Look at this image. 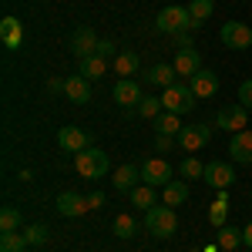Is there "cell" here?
Listing matches in <instances>:
<instances>
[{"label": "cell", "mask_w": 252, "mask_h": 252, "mask_svg": "<svg viewBox=\"0 0 252 252\" xmlns=\"http://www.w3.org/2000/svg\"><path fill=\"white\" fill-rule=\"evenodd\" d=\"M108 168H111V158L101 148H84V152L74 155V172L88 182H97L101 175H108Z\"/></svg>", "instance_id": "obj_1"}, {"label": "cell", "mask_w": 252, "mask_h": 252, "mask_svg": "<svg viewBox=\"0 0 252 252\" xmlns=\"http://www.w3.org/2000/svg\"><path fill=\"white\" fill-rule=\"evenodd\" d=\"M145 229L155 235V239H172L178 232V215H175L172 205H155V209H148L145 212Z\"/></svg>", "instance_id": "obj_2"}, {"label": "cell", "mask_w": 252, "mask_h": 252, "mask_svg": "<svg viewBox=\"0 0 252 252\" xmlns=\"http://www.w3.org/2000/svg\"><path fill=\"white\" fill-rule=\"evenodd\" d=\"M195 91L192 84H185V81H175L172 88H165L161 91V104H165V111H172V115H189L195 108Z\"/></svg>", "instance_id": "obj_3"}, {"label": "cell", "mask_w": 252, "mask_h": 252, "mask_svg": "<svg viewBox=\"0 0 252 252\" xmlns=\"http://www.w3.org/2000/svg\"><path fill=\"white\" fill-rule=\"evenodd\" d=\"M155 31L158 34H185V31H192L189 7H165L155 17Z\"/></svg>", "instance_id": "obj_4"}, {"label": "cell", "mask_w": 252, "mask_h": 252, "mask_svg": "<svg viewBox=\"0 0 252 252\" xmlns=\"http://www.w3.org/2000/svg\"><path fill=\"white\" fill-rule=\"evenodd\" d=\"M219 37H222V44H225L229 51H249L252 47V31H249V24H242V20L222 24Z\"/></svg>", "instance_id": "obj_5"}, {"label": "cell", "mask_w": 252, "mask_h": 252, "mask_svg": "<svg viewBox=\"0 0 252 252\" xmlns=\"http://www.w3.org/2000/svg\"><path fill=\"white\" fill-rule=\"evenodd\" d=\"M246 125H249V108H242V104H229V108H219V115H215V128H225V131H246Z\"/></svg>", "instance_id": "obj_6"}, {"label": "cell", "mask_w": 252, "mask_h": 252, "mask_svg": "<svg viewBox=\"0 0 252 252\" xmlns=\"http://www.w3.org/2000/svg\"><path fill=\"white\" fill-rule=\"evenodd\" d=\"M141 182H145V185H155V189H165V185L172 182V165H168L165 158H148V161L141 165Z\"/></svg>", "instance_id": "obj_7"}, {"label": "cell", "mask_w": 252, "mask_h": 252, "mask_svg": "<svg viewBox=\"0 0 252 252\" xmlns=\"http://www.w3.org/2000/svg\"><path fill=\"white\" fill-rule=\"evenodd\" d=\"M209 138H212V128L209 125H189V128L178 131V145L185 152H202L209 145Z\"/></svg>", "instance_id": "obj_8"}, {"label": "cell", "mask_w": 252, "mask_h": 252, "mask_svg": "<svg viewBox=\"0 0 252 252\" xmlns=\"http://www.w3.org/2000/svg\"><path fill=\"white\" fill-rule=\"evenodd\" d=\"M97 34L91 31V27H78L74 31V37H71V54L78 61H84V58H91V54H97Z\"/></svg>", "instance_id": "obj_9"}, {"label": "cell", "mask_w": 252, "mask_h": 252, "mask_svg": "<svg viewBox=\"0 0 252 252\" xmlns=\"http://www.w3.org/2000/svg\"><path fill=\"white\" fill-rule=\"evenodd\" d=\"M58 145L64 148V152L78 155V152H84V148H91V138H88V131H84V128L67 125V128H61V131H58Z\"/></svg>", "instance_id": "obj_10"}, {"label": "cell", "mask_w": 252, "mask_h": 252, "mask_svg": "<svg viewBox=\"0 0 252 252\" xmlns=\"http://www.w3.org/2000/svg\"><path fill=\"white\" fill-rule=\"evenodd\" d=\"M212 189H219V192H225L229 185L235 182V172H232V165L229 161H209L205 165V175H202Z\"/></svg>", "instance_id": "obj_11"}, {"label": "cell", "mask_w": 252, "mask_h": 252, "mask_svg": "<svg viewBox=\"0 0 252 252\" xmlns=\"http://www.w3.org/2000/svg\"><path fill=\"white\" fill-rule=\"evenodd\" d=\"M115 101L121 108H138L141 104V84L135 78H121L115 84Z\"/></svg>", "instance_id": "obj_12"}, {"label": "cell", "mask_w": 252, "mask_h": 252, "mask_svg": "<svg viewBox=\"0 0 252 252\" xmlns=\"http://www.w3.org/2000/svg\"><path fill=\"white\" fill-rule=\"evenodd\" d=\"M175 71H178V78L192 81L198 71H202V54L195 51V47H189V51H178L175 54Z\"/></svg>", "instance_id": "obj_13"}, {"label": "cell", "mask_w": 252, "mask_h": 252, "mask_svg": "<svg viewBox=\"0 0 252 252\" xmlns=\"http://www.w3.org/2000/svg\"><path fill=\"white\" fill-rule=\"evenodd\" d=\"M58 212L61 215H84V212H91V205H88V195H81V192H61L58 195Z\"/></svg>", "instance_id": "obj_14"}, {"label": "cell", "mask_w": 252, "mask_h": 252, "mask_svg": "<svg viewBox=\"0 0 252 252\" xmlns=\"http://www.w3.org/2000/svg\"><path fill=\"white\" fill-rule=\"evenodd\" d=\"M229 155L239 161V165H252V131H235L232 141H229Z\"/></svg>", "instance_id": "obj_15"}, {"label": "cell", "mask_w": 252, "mask_h": 252, "mask_svg": "<svg viewBox=\"0 0 252 252\" xmlns=\"http://www.w3.org/2000/svg\"><path fill=\"white\" fill-rule=\"evenodd\" d=\"M64 94L71 97L74 104H88V101H91V81L84 78V74H71V78H64Z\"/></svg>", "instance_id": "obj_16"}, {"label": "cell", "mask_w": 252, "mask_h": 252, "mask_svg": "<svg viewBox=\"0 0 252 252\" xmlns=\"http://www.w3.org/2000/svg\"><path fill=\"white\" fill-rule=\"evenodd\" d=\"M138 182H141V165H121L115 172V192H121V195H128L131 189H138Z\"/></svg>", "instance_id": "obj_17"}, {"label": "cell", "mask_w": 252, "mask_h": 252, "mask_svg": "<svg viewBox=\"0 0 252 252\" xmlns=\"http://www.w3.org/2000/svg\"><path fill=\"white\" fill-rule=\"evenodd\" d=\"M189 84H192L195 97H215L219 94V74H215V71H205V67H202Z\"/></svg>", "instance_id": "obj_18"}, {"label": "cell", "mask_w": 252, "mask_h": 252, "mask_svg": "<svg viewBox=\"0 0 252 252\" xmlns=\"http://www.w3.org/2000/svg\"><path fill=\"white\" fill-rule=\"evenodd\" d=\"M145 81L165 91V88H172L175 81H178V71H175V64H155V67L145 71Z\"/></svg>", "instance_id": "obj_19"}, {"label": "cell", "mask_w": 252, "mask_h": 252, "mask_svg": "<svg viewBox=\"0 0 252 252\" xmlns=\"http://www.w3.org/2000/svg\"><path fill=\"white\" fill-rule=\"evenodd\" d=\"M0 40H3V47H10V51H17L20 40H24V27H20L17 17H3L0 20Z\"/></svg>", "instance_id": "obj_20"}, {"label": "cell", "mask_w": 252, "mask_h": 252, "mask_svg": "<svg viewBox=\"0 0 252 252\" xmlns=\"http://www.w3.org/2000/svg\"><path fill=\"white\" fill-rule=\"evenodd\" d=\"M185 198H189V182H168V185L161 189V202L172 205V209H178Z\"/></svg>", "instance_id": "obj_21"}, {"label": "cell", "mask_w": 252, "mask_h": 252, "mask_svg": "<svg viewBox=\"0 0 252 252\" xmlns=\"http://www.w3.org/2000/svg\"><path fill=\"white\" fill-rule=\"evenodd\" d=\"M78 74H84L88 81L104 78V74H108V61L101 58V54H91V58H84V61H81V71H78Z\"/></svg>", "instance_id": "obj_22"}, {"label": "cell", "mask_w": 252, "mask_h": 252, "mask_svg": "<svg viewBox=\"0 0 252 252\" xmlns=\"http://www.w3.org/2000/svg\"><path fill=\"white\" fill-rule=\"evenodd\" d=\"M212 10H215V3L212 0H192L189 3V17H192V31H198L205 20L212 17Z\"/></svg>", "instance_id": "obj_23"}, {"label": "cell", "mask_w": 252, "mask_h": 252, "mask_svg": "<svg viewBox=\"0 0 252 252\" xmlns=\"http://www.w3.org/2000/svg\"><path fill=\"white\" fill-rule=\"evenodd\" d=\"M138 54L135 51H121V54H115V74H121V78H131V74H138Z\"/></svg>", "instance_id": "obj_24"}, {"label": "cell", "mask_w": 252, "mask_h": 252, "mask_svg": "<svg viewBox=\"0 0 252 252\" xmlns=\"http://www.w3.org/2000/svg\"><path fill=\"white\" fill-rule=\"evenodd\" d=\"M182 131V115H172V111H161L155 118V135H175Z\"/></svg>", "instance_id": "obj_25"}, {"label": "cell", "mask_w": 252, "mask_h": 252, "mask_svg": "<svg viewBox=\"0 0 252 252\" xmlns=\"http://www.w3.org/2000/svg\"><path fill=\"white\" fill-rule=\"evenodd\" d=\"M131 205H135V209H145V212L155 209V185H145V182H141L138 189H131Z\"/></svg>", "instance_id": "obj_26"}, {"label": "cell", "mask_w": 252, "mask_h": 252, "mask_svg": "<svg viewBox=\"0 0 252 252\" xmlns=\"http://www.w3.org/2000/svg\"><path fill=\"white\" fill-rule=\"evenodd\" d=\"M27 246H31V242H27L24 232H3L0 235V252H24Z\"/></svg>", "instance_id": "obj_27"}, {"label": "cell", "mask_w": 252, "mask_h": 252, "mask_svg": "<svg viewBox=\"0 0 252 252\" xmlns=\"http://www.w3.org/2000/svg\"><path fill=\"white\" fill-rule=\"evenodd\" d=\"M135 232H138V222H135L128 212H121V215L115 219V235H118V239H131Z\"/></svg>", "instance_id": "obj_28"}, {"label": "cell", "mask_w": 252, "mask_h": 252, "mask_svg": "<svg viewBox=\"0 0 252 252\" xmlns=\"http://www.w3.org/2000/svg\"><path fill=\"white\" fill-rule=\"evenodd\" d=\"M239 242H242V232H239V229H229V225L219 229V249L222 252H232Z\"/></svg>", "instance_id": "obj_29"}, {"label": "cell", "mask_w": 252, "mask_h": 252, "mask_svg": "<svg viewBox=\"0 0 252 252\" xmlns=\"http://www.w3.org/2000/svg\"><path fill=\"white\" fill-rule=\"evenodd\" d=\"M225 202H229V195L222 192V195H219V202L209 205V222H212L215 229H222V225H225Z\"/></svg>", "instance_id": "obj_30"}, {"label": "cell", "mask_w": 252, "mask_h": 252, "mask_svg": "<svg viewBox=\"0 0 252 252\" xmlns=\"http://www.w3.org/2000/svg\"><path fill=\"white\" fill-rule=\"evenodd\" d=\"M161 111H165L161 97H141V104H138V115H141V118H152V121H155Z\"/></svg>", "instance_id": "obj_31"}, {"label": "cell", "mask_w": 252, "mask_h": 252, "mask_svg": "<svg viewBox=\"0 0 252 252\" xmlns=\"http://www.w3.org/2000/svg\"><path fill=\"white\" fill-rule=\"evenodd\" d=\"M178 172H182V178H185V182H195V178H202V175H205V165H202L198 158H185Z\"/></svg>", "instance_id": "obj_32"}, {"label": "cell", "mask_w": 252, "mask_h": 252, "mask_svg": "<svg viewBox=\"0 0 252 252\" xmlns=\"http://www.w3.org/2000/svg\"><path fill=\"white\" fill-rule=\"evenodd\" d=\"M17 225H20V212L14 205H7V209L0 212V229H3V232H17Z\"/></svg>", "instance_id": "obj_33"}, {"label": "cell", "mask_w": 252, "mask_h": 252, "mask_svg": "<svg viewBox=\"0 0 252 252\" xmlns=\"http://www.w3.org/2000/svg\"><path fill=\"white\" fill-rule=\"evenodd\" d=\"M24 235H27V242H31V246H44L51 232H47L44 225H27V229H24Z\"/></svg>", "instance_id": "obj_34"}, {"label": "cell", "mask_w": 252, "mask_h": 252, "mask_svg": "<svg viewBox=\"0 0 252 252\" xmlns=\"http://www.w3.org/2000/svg\"><path fill=\"white\" fill-rule=\"evenodd\" d=\"M239 104L252 111V78H249V81H242V88H239Z\"/></svg>", "instance_id": "obj_35"}, {"label": "cell", "mask_w": 252, "mask_h": 252, "mask_svg": "<svg viewBox=\"0 0 252 252\" xmlns=\"http://www.w3.org/2000/svg\"><path fill=\"white\" fill-rule=\"evenodd\" d=\"M175 141H178L175 135H155V152H168Z\"/></svg>", "instance_id": "obj_36"}, {"label": "cell", "mask_w": 252, "mask_h": 252, "mask_svg": "<svg viewBox=\"0 0 252 252\" xmlns=\"http://www.w3.org/2000/svg\"><path fill=\"white\" fill-rule=\"evenodd\" d=\"M175 40H178V51H189V47H195L192 37H189V31H185V34H175Z\"/></svg>", "instance_id": "obj_37"}, {"label": "cell", "mask_w": 252, "mask_h": 252, "mask_svg": "<svg viewBox=\"0 0 252 252\" xmlns=\"http://www.w3.org/2000/svg\"><path fill=\"white\" fill-rule=\"evenodd\" d=\"M97 54H101V58H111V54H115V44H111V40H101V44H97Z\"/></svg>", "instance_id": "obj_38"}, {"label": "cell", "mask_w": 252, "mask_h": 252, "mask_svg": "<svg viewBox=\"0 0 252 252\" xmlns=\"http://www.w3.org/2000/svg\"><path fill=\"white\" fill-rule=\"evenodd\" d=\"M88 205H91V209H104V195H101V192L88 195Z\"/></svg>", "instance_id": "obj_39"}, {"label": "cell", "mask_w": 252, "mask_h": 252, "mask_svg": "<svg viewBox=\"0 0 252 252\" xmlns=\"http://www.w3.org/2000/svg\"><path fill=\"white\" fill-rule=\"evenodd\" d=\"M47 91H64V81L61 78H47Z\"/></svg>", "instance_id": "obj_40"}, {"label": "cell", "mask_w": 252, "mask_h": 252, "mask_svg": "<svg viewBox=\"0 0 252 252\" xmlns=\"http://www.w3.org/2000/svg\"><path fill=\"white\" fill-rule=\"evenodd\" d=\"M242 242H246V246H249V249H252V222H249V225H246V229H242Z\"/></svg>", "instance_id": "obj_41"}]
</instances>
